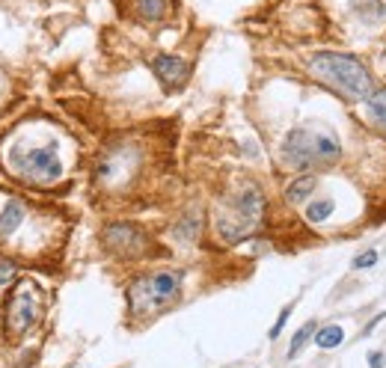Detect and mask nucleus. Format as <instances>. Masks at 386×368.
Listing matches in <instances>:
<instances>
[{"label":"nucleus","mask_w":386,"mask_h":368,"mask_svg":"<svg viewBox=\"0 0 386 368\" xmlns=\"http://www.w3.org/2000/svg\"><path fill=\"white\" fill-rule=\"evenodd\" d=\"M148 66H152L155 77L161 81V86L166 89V93L182 89L187 84V75H191V66H187L182 57H175V54H155Z\"/></svg>","instance_id":"obj_9"},{"label":"nucleus","mask_w":386,"mask_h":368,"mask_svg":"<svg viewBox=\"0 0 386 368\" xmlns=\"http://www.w3.org/2000/svg\"><path fill=\"white\" fill-rule=\"evenodd\" d=\"M315 191H318V178H315L312 173H303L300 178H294V182L285 187V202L289 205H303V202H309Z\"/></svg>","instance_id":"obj_12"},{"label":"nucleus","mask_w":386,"mask_h":368,"mask_svg":"<svg viewBox=\"0 0 386 368\" xmlns=\"http://www.w3.org/2000/svg\"><path fill=\"white\" fill-rule=\"evenodd\" d=\"M351 12L363 24H378L386 18V6H383V0H351Z\"/></svg>","instance_id":"obj_14"},{"label":"nucleus","mask_w":386,"mask_h":368,"mask_svg":"<svg viewBox=\"0 0 386 368\" xmlns=\"http://www.w3.org/2000/svg\"><path fill=\"white\" fill-rule=\"evenodd\" d=\"M315 330H318V324H315V321H306L300 330L294 333V339H291V345H289V356H291V360L303 351L306 345H309V339H315Z\"/></svg>","instance_id":"obj_18"},{"label":"nucleus","mask_w":386,"mask_h":368,"mask_svg":"<svg viewBox=\"0 0 386 368\" xmlns=\"http://www.w3.org/2000/svg\"><path fill=\"white\" fill-rule=\"evenodd\" d=\"M102 246L116 258H140L148 250V238L134 223H107L102 229Z\"/></svg>","instance_id":"obj_8"},{"label":"nucleus","mask_w":386,"mask_h":368,"mask_svg":"<svg viewBox=\"0 0 386 368\" xmlns=\"http://www.w3.org/2000/svg\"><path fill=\"white\" fill-rule=\"evenodd\" d=\"M27 220H30V205L21 196H3V205H0V244L15 241Z\"/></svg>","instance_id":"obj_10"},{"label":"nucleus","mask_w":386,"mask_h":368,"mask_svg":"<svg viewBox=\"0 0 386 368\" xmlns=\"http://www.w3.org/2000/svg\"><path fill=\"white\" fill-rule=\"evenodd\" d=\"M369 365L371 368H383V354H371L369 356Z\"/></svg>","instance_id":"obj_22"},{"label":"nucleus","mask_w":386,"mask_h":368,"mask_svg":"<svg viewBox=\"0 0 386 368\" xmlns=\"http://www.w3.org/2000/svg\"><path fill=\"white\" fill-rule=\"evenodd\" d=\"M9 173L15 178H21L24 184H36V187H48L57 184L63 178V161H59V143L48 140L39 146H24L15 143L6 155Z\"/></svg>","instance_id":"obj_4"},{"label":"nucleus","mask_w":386,"mask_h":368,"mask_svg":"<svg viewBox=\"0 0 386 368\" xmlns=\"http://www.w3.org/2000/svg\"><path fill=\"white\" fill-rule=\"evenodd\" d=\"M128 9L140 24H161L173 12V0H128Z\"/></svg>","instance_id":"obj_11"},{"label":"nucleus","mask_w":386,"mask_h":368,"mask_svg":"<svg viewBox=\"0 0 386 368\" xmlns=\"http://www.w3.org/2000/svg\"><path fill=\"white\" fill-rule=\"evenodd\" d=\"M200 232H202V217L196 211L182 214L175 220V226H173V238L175 241H182V244H193L196 238H200Z\"/></svg>","instance_id":"obj_13"},{"label":"nucleus","mask_w":386,"mask_h":368,"mask_svg":"<svg viewBox=\"0 0 386 368\" xmlns=\"http://www.w3.org/2000/svg\"><path fill=\"white\" fill-rule=\"evenodd\" d=\"M374 262H378V253L365 250V253H360L354 258V267H356V271H365V267H374Z\"/></svg>","instance_id":"obj_20"},{"label":"nucleus","mask_w":386,"mask_h":368,"mask_svg":"<svg viewBox=\"0 0 386 368\" xmlns=\"http://www.w3.org/2000/svg\"><path fill=\"white\" fill-rule=\"evenodd\" d=\"M342 342H345V330L339 324H327L315 333V345H318L321 351H333V347H339Z\"/></svg>","instance_id":"obj_16"},{"label":"nucleus","mask_w":386,"mask_h":368,"mask_svg":"<svg viewBox=\"0 0 386 368\" xmlns=\"http://www.w3.org/2000/svg\"><path fill=\"white\" fill-rule=\"evenodd\" d=\"M137 170H140V148L131 143H119L102 155V161L95 166V178H98V184L116 191V187H125L131 182Z\"/></svg>","instance_id":"obj_7"},{"label":"nucleus","mask_w":386,"mask_h":368,"mask_svg":"<svg viewBox=\"0 0 386 368\" xmlns=\"http://www.w3.org/2000/svg\"><path fill=\"white\" fill-rule=\"evenodd\" d=\"M363 104H365V113H369L371 122L386 131V89H371V95Z\"/></svg>","instance_id":"obj_15"},{"label":"nucleus","mask_w":386,"mask_h":368,"mask_svg":"<svg viewBox=\"0 0 386 368\" xmlns=\"http://www.w3.org/2000/svg\"><path fill=\"white\" fill-rule=\"evenodd\" d=\"M182 288H184V273L173 271V267L137 276L128 285V309H131V315H140V318L164 312L166 306H173L182 297Z\"/></svg>","instance_id":"obj_5"},{"label":"nucleus","mask_w":386,"mask_h":368,"mask_svg":"<svg viewBox=\"0 0 386 368\" xmlns=\"http://www.w3.org/2000/svg\"><path fill=\"white\" fill-rule=\"evenodd\" d=\"M42 309H45V291L36 280H15L9 285V294L3 303V324L9 339L12 342L24 339L36 327L39 318H42Z\"/></svg>","instance_id":"obj_6"},{"label":"nucleus","mask_w":386,"mask_h":368,"mask_svg":"<svg viewBox=\"0 0 386 368\" xmlns=\"http://www.w3.org/2000/svg\"><path fill=\"white\" fill-rule=\"evenodd\" d=\"M264 211H267V199L262 193V187L247 184L214 211V232L223 244H241L262 226Z\"/></svg>","instance_id":"obj_3"},{"label":"nucleus","mask_w":386,"mask_h":368,"mask_svg":"<svg viewBox=\"0 0 386 368\" xmlns=\"http://www.w3.org/2000/svg\"><path fill=\"white\" fill-rule=\"evenodd\" d=\"M309 75L318 81L321 86L333 89L339 98L345 101H365L374 89V81L369 75L360 59L351 57V54H336V51H321V54H312L309 63Z\"/></svg>","instance_id":"obj_2"},{"label":"nucleus","mask_w":386,"mask_h":368,"mask_svg":"<svg viewBox=\"0 0 386 368\" xmlns=\"http://www.w3.org/2000/svg\"><path fill=\"white\" fill-rule=\"evenodd\" d=\"M333 211H336V202H333V199H315V202L306 205L303 214H306V220H309V223H324Z\"/></svg>","instance_id":"obj_17"},{"label":"nucleus","mask_w":386,"mask_h":368,"mask_svg":"<svg viewBox=\"0 0 386 368\" xmlns=\"http://www.w3.org/2000/svg\"><path fill=\"white\" fill-rule=\"evenodd\" d=\"M289 315H291V306H285V309L280 312V318H276V324L271 327V333H267V336H271V342H273V339H280V333H282L285 321H289Z\"/></svg>","instance_id":"obj_21"},{"label":"nucleus","mask_w":386,"mask_h":368,"mask_svg":"<svg viewBox=\"0 0 386 368\" xmlns=\"http://www.w3.org/2000/svg\"><path fill=\"white\" fill-rule=\"evenodd\" d=\"M342 157L339 137L318 125H297L285 134L280 146V161L294 173H312L333 166Z\"/></svg>","instance_id":"obj_1"},{"label":"nucleus","mask_w":386,"mask_h":368,"mask_svg":"<svg viewBox=\"0 0 386 368\" xmlns=\"http://www.w3.org/2000/svg\"><path fill=\"white\" fill-rule=\"evenodd\" d=\"M18 280V262L12 258H0V288H9Z\"/></svg>","instance_id":"obj_19"}]
</instances>
